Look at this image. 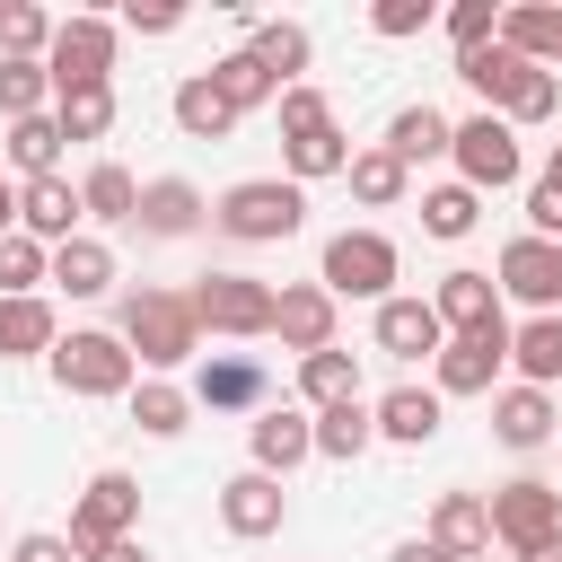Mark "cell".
Masks as SVG:
<instances>
[{"label":"cell","instance_id":"6da1fadb","mask_svg":"<svg viewBox=\"0 0 562 562\" xmlns=\"http://www.w3.org/2000/svg\"><path fill=\"white\" fill-rule=\"evenodd\" d=\"M114 334L132 342V360H140V369H184V360L202 351V316H193V299H184V290H158V281L123 290Z\"/></svg>","mask_w":562,"mask_h":562},{"label":"cell","instance_id":"7a4b0ae2","mask_svg":"<svg viewBox=\"0 0 562 562\" xmlns=\"http://www.w3.org/2000/svg\"><path fill=\"white\" fill-rule=\"evenodd\" d=\"M211 228L237 237V246H281V237L307 228V193H299L290 176H246V184H228V193L211 202Z\"/></svg>","mask_w":562,"mask_h":562},{"label":"cell","instance_id":"3957f363","mask_svg":"<svg viewBox=\"0 0 562 562\" xmlns=\"http://www.w3.org/2000/svg\"><path fill=\"white\" fill-rule=\"evenodd\" d=\"M395 272H404V255L386 228H342V237H325V263H316V281L334 299H378V307L395 299Z\"/></svg>","mask_w":562,"mask_h":562},{"label":"cell","instance_id":"277c9868","mask_svg":"<svg viewBox=\"0 0 562 562\" xmlns=\"http://www.w3.org/2000/svg\"><path fill=\"white\" fill-rule=\"evenodd\" d=\"M184 299H193L202 334H228V342H263L272 334V307H281V290L255 281V272H202Z\"/></svg>","mask_w":562,"mask_h":562},{"label":"cell","instance_id":"5b68a950","mask_svg":"<svg viewBox=\"0 0 562 562\" xmlns=\"http://www.w3.org/2000/svg\"><path fill=\"white\" fill-rule=\"evenodd\" d=\"M53 378H61V395H132L140 386V360H132V342L123 334H61L53 342Z\"/></svg>","mask_w":562,"mask_h":562},{"label":"cell","instance_id":"8992f818","mask_svg":"<svg viewBox=\"0 0 562 562\" xmlns=\"http://www.w3.org/2000/svg\"><path fill=\"white\" fill-rule=\"evenodd\" d=\"M132 527H140V483L105 465V474L70 501V553H79V562H97V553L132 544Z\"/></svg>","mask_w":562,"mask_h":562},{"label":"cell","instance_id":"52a82bcc","mask_svg":"<svg viewBox=\"0 0 562 562\" xmlns=\"http://www.w3.org/2000/svg\"><path fill=\"white\" fill-rule=\"evenodd\" d=\"M44 70H53V97H61V88H97V79H114V18H97V9L61 18Z\"/></svg>","mask_w":562,"mask_h":562},{"label":"cell","instance_id":"ba28073f","mask_svg":"<svg viewBox=\"0 0 562 562\" xmlns=\"http://www.w3.org/2000/svg\"><path fill=\"white\" fill-rule=\"evenodd\" d=\"M492 536H501L509 553H536L544 536H562V492H553L544 474H509V483L492 492Z\"/></svg>","mask_w":562,"mask_h":562},{"label":"cell","instance_id":"9c48e42d","mask_svg":"<svg viewBox=\"0 0 562 562\" xmlns=\"http://www.w3.org/2000/svg\"><path fill=\"white\" fill-rule=\"evenodd\" d=\"M448 158H457V184H474V193H501V184H518V167H527V158H518V132H509L501 114H465Z\"/></svg>","mask_w":562,"mask_h":562},{"label":"cell","instance_id":"30bf717a","mask_svg":"<svg viewBox=\"0 0 562 562\" xmlns=\"http://www.w3.org/2000/svg\"><path fill=\"white\" fill-rule=\"evenodd\" d=\"M492 272H501V290L527 299L536 316H562V246H553V237H509Z\"/></svg>","mask_w":562,"mask_h":562},{"label":"cell","instance_id":"8fae6325","mask_svg":"<svg viewBox=\"0 0 562 562\" xmlns=\"http://www.w3.org/2000/svg\"><path fill=\"white\" fill-rule=\"evenodd\" d=\"M334 325H342V299L325 290V281H290L281 290V307H272V334H281V351H334Z\"/></svg>","mask_w":562,"mask_h":562},{"label":"cell","instance_id":"7c38bea8","mask_svg":"<svg viewBox=\"0 0 562 562\" xmlns=\"http://www.w3.org/2000/svg\"><path fill=\"white\" fill-rule=\"evenodd\" d=\"M281 518H290V492H281V474H228L220 483V527L237 536V544H255V536H281Z\"/></svg>","mask_w":562,"mask_h":562},{"label":"cell","instance_id":"4fadbf2b","mask_svg":"<svg viewBox=\"0 0 562 562\" xmlns=\"http://www.w3.org/2000/svg\"><path fill=\"white\" fill-rule=\"evenodd\" d=\"M369 342H378L386 360H439V351H448V325H439V307H430V299H404V290H395V299L378 307Z\"/></svg>","mask_w":562,"mask_h":562},{"label":"cell","instance_id":"5bb4252c","mask_svg":"<svg viewBox=\"0 0 562 562\" xmlns=\"http://www.w3.org/2000/svg\"><path fill=\"white\" fill-rule=\"evenodd\" d=\"M501 360H509V325H483V334H448L430 369H439V395H492Z\"/></svg>","mask_w":562,"mask_h":562},{"label":"cell","instance_id":"9a60e30c","mask_svg":"<svg viewBox=\"0 0 562 562\" xmlns=\"http://www.w3.org/2000/svg\"><path fill=\"white\" fill-rule=\"evenodd\" d=\"M263 395H272V378H263L255 351H211L202 378H193V404L202 413H263Z\"/></svg>","mask_w":562,"mask_h":562},{"label":"cell","instance_id":"2e32d148","mask_svg":"<svg viewBox=\"0 0 562 562\" xmlns=\"http://www.w3.org/2000/svg\"><path fill=\"white\" fill-rule=\"evenodd\" d=\"M246 448H255V474H281V483H290V465L316 457V413H299V404H263L255 430H246Z\"/></svg>","mask_w":562,"mask_h":562},{"label":"cell","instance_id":"e0dca14e","mask_svg":"<svg viewBox=\"0 0 562 562\" xmlns=\"http://www.w3.org/2000/svg\"><path fill=\"white\" fill-rule=\"evenodd\" d=\"M79 220H88V202H79V184H70V176H35V184H18V228H26V237L70 246V237H79Z\"/></svg>","mask_w":562,"mask_h":562},{"label":"cell","instance_id":"ac0fdd59","mask_svg":"<svg viewBox=\"0 0 562 562\" xmlns=\"http://www.w3.org/2000/svg\"><path fill=\"white\" fill-rule=\"evenodd\" d=\"M457 79H465V88L483 97V114H509V105H518V88L536 79V61H518V53H509V44L492 35V44L457 53Z\"/></svg>","mask_w":562,"mask_h":562},{"label":"cell","instance_id":"d6986e66","mask_svg":"<svg viewBox=\"0 0 562 562\" xmlns=\"http://www.w3.org/2000/svg\"><path fill=\"white\" fill-rule=\"evenodd\" d=\"M430 307H439V325H448V334H483V325H509V316H501V281H492V272H465V263H457V272H439Z\"/></svg>","mask_w":562,"mask_h":562},{"label":"cell","instance_id":"ffe728a7","mask_svg":"<svg viewBox=\"0 0 562 562\" xmlns=\"http://www.w3.org/2000/svg\"><path fill=\"white\" fill-rule=\"evenodd\" d=\"M430 544L457 553V562L492 553V501H483V492H439V501H430Z\"/></svg>","mask_w":562,"mask_h":562},{"label":"cell","instance_id":"44dd1931","mask_svg":"<svg viewBox=\"0 0 562 562\" xmlns=\"http://www.w3.org/2000/svg\"><path fill=\"white\" fill-rule=\"evenodd\" d=\"M202 220H211V202H202L184 176H149V184H140V220H132L140 237H193Z\"/></svg>","mask_w":562,"mask_h":562},{"label":"cell","instance_id":"7402d4cb","mask_svg":"<svg viewBox=\"0 0 562 562\" xmlns=\"http://www.w3.org/2000/svg\"><path fill=\"white\" fill-rule=\"evenodd\" d=\"M553 430H562V413H553L544 386H501V395H492V439H501V448H544Z\"/></svg>","mask_w":562,"mask_h":562},{"label":"cell","instance_id":"603a6c76","mask_svg":"<svg viewBox=\"0 0 562 562\" xmlns=\"http://www.w3.org/2000/svg\"><path fill=\"white\" fill-rule=\"evenodd\" d=\"M369 413H378V439H395V448H430L439 439V386H386Z\"/></svg>","mask_w":562,"mask_h":562},{"label":"cell","instance_id":"cb8c5ba5","mask_svg":"<svg viewBox=\"0 0 562 562\" xmlns=\"http://www.w3.org/2000/svg\"><path fill=\"white\" fill-rule=\"evenodd\" d=\"M53 290H70V299H105L114 290V246L105 237H70V246H53Z\"/></svg>","mask_w":562,"mask_h":562},{"label":"cell","instance_id":"d4e9b609","mask_svg":"<svg viewBox=\"0 0 562 562\" xmlns=\"http://www.w3.org/2000/svg\"><path fill=\"white\" fill-rule=\"evenodd\" d=\"M501 44H509L518 61H536V70H553V61H562V9H544V0L501 9Z\"/></svg>","mask_w":562,"mask_h":562},{"label":"cell","instance_id":"484cf974","mask_svg":"<svg viewBox=\"0 0 562 562\" xmlns=\"http://www.w3.org/2000/svg\"><path fill=\"white\" fill-rule=\"evenodd\" d=\"M176 132H184V140H228V132H237V105L211 88V70L176 79Z\"/></svg>","mask_w":562,"mask_h":562},{"label":"cell","instance_id":"4316f807","mask_svg":"<svg viewBox=\"0 0 562 562\" xmlns=\"http://www.w3.org/2000/svg\"><path fill=\"white\" fill-rule=\"evenodd\" d=\"M342 176H351V202H369V211H395V202L413 193V167H404L386 140H378V149H351Z\"/></svg>","mask_w":562,"mask_h":562},{"label":"cell","instance_id":"83f0119b","mask_svg":"<svg viewBox=\"0 0 562 562\" xmlns=\"http://www.w3.org/2000/svg\"><path fill=\"white\" fill-rule=\"evenodd\" d=\"M79 202H88V220L132 228V220H140V176H132V167H114V158H97V167L79 176Z\"/></svg>","mask_w":562,"mask_h":562},{"label":"cell","instance_id":"f1b7e54d","mask_svg":"<svg viewBox=\"0 0 562 562\" xmlns=\"http://www.w3.org/2000/svg\"><path fill=\"white\" fill-rule=\"evenodd\" d=\"M246 53H255L281 88H299V70H307V26H299V18H255V26H246Z\"/></svg>","mask_w":562,"mask_h":562},{"label":"cell","instance_id":"f546056e","mask_svg":"<svg viewBox=\"0 0 562 562\" xmlns=\"http://www.w3.org/2000/svg\"><path fill=\"white\" fill-rule=\"evenodd\" d=\"M386 149H395L404 167H422V158H448V149H457V123H448L439 105H404V114L386 123Z\"/></svg>","mask_w":562,"mask_h":562},{"label":"cell","instance_id":"4dcf8cb0","mask_svg":"<svg viewBox=\"0 0 562 562\" xmlns=\"http://www.w3.org/2000/svg\"><path fill=\"white\" fill-rule=\"evenodd\" d=\"M299 395H307V413H325V404H351L360 395V351H307L299 360Z\"/></svg>","mask_w":562,"mask_h":562},{"label":"cell","instance_id":"1f68e13d","mask_svg":"<svg viewBox=\"0 0 562 562\" xmlns=\"http://www.w3.org/2000/svg\"><path fill=\"white\" fill-rule=\"evenodd\" d=\"M53 342H61V325H53V307L44 299H0V360H53Z\"/></svg>","mask_w":562,"mask_h":562},{"label":"cell","instance_id":"d6a6232c","mask_svg":"<svg viewBox=\"0 0 562 562\" xmlns=\"http://www.w3.org/2000/svg\"><path fill=\"white\" fill-rule=\"evenodd\" d=\"M509 360H518V386H553L562 378V316L509 325Z\"/></svg>","mask_w":562,"mask_h":562},{"label":"cell","instance_id":"836d02e7","mask_svg":"<svg viewBox=\"0 0 562 562\" xmlns=\"http://www.w3.org/2000/svg\"><path fill=\"white\" fill-rule=\"evenodd\" d=\"M211 88H220V97H228L237 114H255V105H281V79H272V70H263V61L246 53V44L211 61Z\"/></svg>","mask_w":562,"mask_h":562},{"label":"cell","instance_id":"e575fe53","mask_svg":"<svg viewBox=\"0 0 562 562\" xmlns=\"http://www.w3.org/2000/svg\"><path fill=\"white\" fill-rule=\"evenodd\" d=\"M369 439H378V413L351 395V404H325L316 413V457H334V465H351V457H369Z\"/></svg>","mask_w":562,"mask_h":562},{"label":"cell","instance_id":"d590c367","mask_svg":"<svg viewBox=\"0 0 562 562\" xmlns=\"http://www.w3.org/2000/svg\"><path fill=\"white\" fill-rule=\"evenodd\" d=\"M53 123H61V140H105V132H114V79L61 88V97H53Z\"/></svg>","mask_w":562,"mask_h":562},{"label":"cell","instance_id":"8d00e7d4","mask_svg":"<svg viewBox=\"0 0 562 562\" xmlns=\"http://www.w3.org/2000/svg\"><path fill=\"white\" fill-rule=\"evenodd\" d=\"M281 167H290V184L307 193L316 176H342V167H351V140H342L334 123H325V132H299V140H281Z\"/></svg>","mask_w":562,"mask_h":562},{"label":"cell","instance_id":"74e56055","mask_svg":"<svg viewBox=\"0 0 562 562\" xmlns=\"http://www.w3.org/2000/svg\"><path fill=\"white\" fill-rule=\"evenodd\" d=\"M9 167L35 184V176H61V123L53 114H26V123H9Z\"/></svg>","mask_w":562,"mask_h":562},{"label":"cell","instance_id":"f35d334b","mask_svg":"<svg viewBox=\"0 0 562 562\" xmlns=\"http://www.w3.org/2000/svg\"><path fill=\"white\" fill-rule=\"evenodd\" d=\"M132 422H140L149 439H176V430L193 422V386H167V378H140V386H132Z\"/></svg>","mask_w":562,"mask_h":562},{"label":"cell","instance_id":"ab89813d","mask_svg":"<svg viewBox=\"0 0 562 562\" xmlns=\"http://www.w3.org/2000/svg\"><path fill=\"white\" fill-rule=\"evenodd\" d=\"M35 281H53V246L26 237V228H9L0 237V299H35Z\"/></svg>","mask_w":562,"mask_h":562},{"label":"cell","instance_id":"60d3db41","mask_svg":"<svg viewBox=\"0 0 562 562\" xmlns=\"http://www.w3.org/2000/svg\"><path fill=\"white\" fill-rule=\"evenodd\" d=\"M53 26L61 18H44L35 0H0V61H44L53 53Z\"/></svg>","mask_w":562,"mask_h":562},{"label":"cell","instance_id":"b9f144b4","mask_svg":"<svg viewBox=\"0 0 562 562\" xmlns=\"http://www.w3.org/2000/svg\"><path fill=\"white\" fill-rule=\"evenodd\" d=\"M474 220H483V193H474V184H430V193H422V228H430V237L457 246V237H474Z\"/></svg>","mask_w":562,"mask_h":562},{"label":"cell","instance_id":"7bdbcfd3","mask_svg":"<svg viewBox=\"0 0 562 562\" xmlns=\"http://www.w3.org/2000/svg\"><path fill=\"white\" fill-rule=\"evenodd\" d=\"M53 114V70L44 61H0V123Z\"/></svg>","mask_w":562,"mask_h":562},{"label":"cell","instance_id":"ee69618b","mask_svg":"<svg viewBox=\"0 0 562 562\" xmlns=\"http://www.w3.org/2000/svg\"><path fill=\"white\" fill-rule=\"evenodd\" d=\"M334 123V105H325V88H281V140H299V132H325Z\"/></svg>","mask_w":562,"mask_h":562},{"label":"cell","instance_id":"f6af8a7d","mask_svg":"<svg viewBox=\"0 0 562 562\" xmlns=\"http://www.w3.org/2000/svg\"><path fill=\"white\" fill-rule=\"evenodd\" d=\"M448 35H457V53H474V44L501 35V9H492V0H457V9H448Z\"/></svg>","mask_w":562,"mask_h":562},{"label":"cell","instance_id":"bcb514c9","mask_svg":"<svg viewBox=\"0 0 562 562\" xmlns=\"http://www.w3.org/2000/svg\"><path fill=\"white\" fill-rule=\"evenodd\" d=\"M553 105H562V79H553V70H536V79L518 88V105H509L501 123H509V132H518V123H553Z\"/></svg>","mask_w":562,"mask_h":562},{"label":"cell","instance_id":"7dc6e473","mask_svg":"<svg viewBox=\"0 0 562 562\" xmlns=\"http://www.w3.org/2000/svg\"><path fill=\"white\" fill-rule=\"evenodd\" d=\"M369 26H378L386 44H404V35H422V26H430V0H378V9H369Z\"/></svg>","mask_w":562,"mask_h":562},{"label":"cell","instance_id":"c3c4849f","mask_svg":"<svg viewBox=\"0 0 562 562\" xmlns=\"http://www.w3.org/2000/svg\"><path fill=\"white\" fill-rule=\"evenodd\" d=\"M527 237H553V246H562V184H553V176L527 184Z\"/></svg>","mask_w":562,"mask_h":562},{"label":"cell","instance_id":"681fc988","mask_svg":"<svg viewBox=\"0 0 562 562\" xmlns=\"http://www.w3.org/2000/svg\"><path fill=\"white\" fill-rule=\"evenodd\" d=\"M123 26H132V35H176V26H184V9H176V0H132V9H123Z\"/></svg>","mask_w":562,"mask_h":562},{"label":"cell","instance_id":"f907efd6","mask_svg":"<svg viewBox=\"0 0 562 562\" xmlns=\"http://www.w3.org/2000/svg\"><path fill=\"white\" fill-rule=\"evenodd\" d=\"M9 562H79V553H70V536H18Z\"/></svg>","mask_w":562,"mask_h":562},{"label":"cell","instance_id":"816d5d0a","mask_svg":"<svg viewBox=\"0 0 562 562\" xmlns=\"http://www.w3.org/2000/svg\"><path fill=\"white\" fill-rule=\"evenodd\" d=\"M386 562H457V553H439V544H430V536H404V544H395V553H386Z\"/></svg>","mask_w":562,"mask_h":562},{"label":"cell","instance_id":"f5cc1de1","mask_svg":"<svg viewBox=\"0 0 562 562\" xmlns=\"http://www.w3.org/2000/svg\"><path fill=\"white\" fill-rule=\"evenodd\" d=\"M9 228H18V184L0 176V237H9Z\"/></svg>","mask_w":562,"mask_h":562},{"label":"cell","instance_id":"db71d44e","mask_svg":"<svg viewBox=\"0 0 562 562\" xmlns=\"http://www.w3.org/2000/svg\"><path fill=\"white\" fill-rule=\"evenodd\" d=\"M518 562H562V536H544L536 553H518Z\"/></svg>","mask_w":562,"mask_h":562},{"label":"cell","instance_id":"11a10c76","mask_svg":"<svg viewBox=\"0 0 562 562\" xmlns=\"http://www.w3.org/2000/svg\"><path fill=\"white\" fill-rule=\"evenodd\" d=\"M97 562H149V553H140V544H114V553H97Z\"/></svg>","mask_w":562,"mask_h":562},{"label":"cell","instance_id":"9f6ffc18","mask_svg":"<svg viewBox=\"0 0 562 562\" xmlns=\"http://www.w3.org/2000/svg\"><path fill=\"white\" fill-rule=\"evenodd\" d=\"M544 176H553V184H562V140H553V167H544Z\"/></svg>","mask_w":562,"mask_h":562},{"label":"cell","instance_id":"6f0895ef","mask_svg":"<svg viewBox=\"0 0 562 562\" xmlns=\"http://www.w3.org/2000/svg\"><path fill=\"white\" fill-rule=\"evenodd\" d=\"M553 79H562V61H553Z\"/></svg>","mask_w":562,"mask_h":562},{"label":"cell","instance_id":"680465c9","mask_svg":"<svg viewBox=\"0 0 562 562\" xmlns=\"http://www.w3.org/2000/svg\"><path fill=\"white\" fill-rule=\"evenodd\" d=\"M553 439H562V430H553Z\"/></svg>","mask_w":562,"mask_h":562}]
</instances>
